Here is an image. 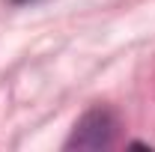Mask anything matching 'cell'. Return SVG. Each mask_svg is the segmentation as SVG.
Here are the masks:
<instances>
[{
  "label": "cell",
  "instance_id": "cell-1",
  "mask_svg": "<svg viewBox=\"0 0 155 152\" xmlns=\"http://www.w3.org/2000/svg\"><path fill=\"white\" fill-rule=\"evenodd\" d=\"M119 119L110 107H93L75 122V131L66 140V149H110L116 143Z\"/></svg>",
  "mask_w": 155,
  "mask_h": 152
}]
</instances>
